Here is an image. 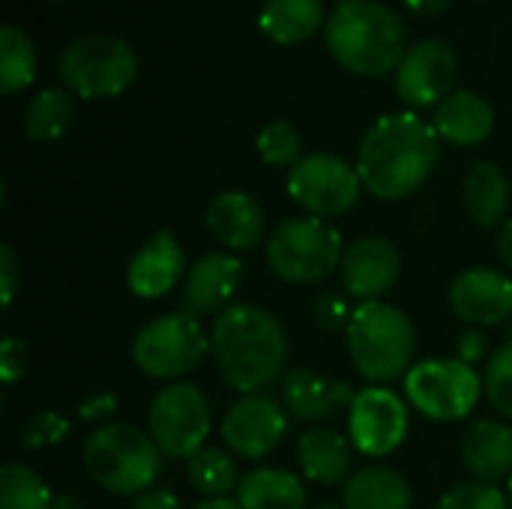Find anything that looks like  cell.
Instances as JSON below:
<instances>
[{
	"label": "cell",
	"instance_id": "6",
	"mask_svg": "<svg viewBox=\"0 0 512 509\" xmlns=\"http://www.w3.org/2000/svg\"><path fill=\"white\" fill-rule=\"evenodd\" d=\"M267 267L291 285H312L342 267L345 246L336 225L318 216L282 219L264 246Z\"/></svg>",
	"mask_w": 512,
	"mask_h": 509
},
{
	"label": "cell",
	"instance_id": "29",
	"mask_svg": "<svg viewBox=\"0 0 512 509\" xmlns=\"http://www.w3.org/2000/svg\"><path fill=\"white\" fill-rule=\"evenodd\" d=\"M72 117H75L72 93L66 87H45L30 99L24 111V132L33 141H57L72 126Z\"/></svg>",
	"mask_w": 512,
	"mask_h": 509
},
{
	"label": "cell",
	"instance_id": "4",
	"mask_svg": "<svg viewBox=\"0 0 512 509\" xmlns=\"http://www.w3.org/2000/svg\"><path fill=\"white\" fill-rule=\"evenodd\" d=\"M345 336L354 369L372 387L393 384L411 372L417 333L402 309L384 300L360 303L351 315Z\"/></svg>",
	"mask_w": 512,
	"mask_h": 509
},
{
	"label": "cell",
	"instance_id": "38",
	"mask_svg": "<svg viewBox=\"0 0 512 509\" xmlns=\"http://www.w3.org/2000/svg\"><path fill=\"white\" fill-rule=\"evenodd\" d=\"M117 408H120V399H117L114 393L102 390V393L87 396V399L78 405V420H84V423H102V426H105V423L117 414Z\"/></svg>",
	"mask_w": 512,
	"mask_h": 509
},
{
	"label": "cell",
	"instance_id": "30",
	"mask_svg": "<svg viewBox=\"0 0 512 509\" xmlns=\"http://www.w3.org/2000/svg\"><path fill=\"white\" fill-rule=\"evenodd\" d=\"M36 75V48L30 36L12 24L0 27V90L6 96L24 90Z\"/></svg>",
	"mask_w": 512,
	"mask_h": 509
},
{
	"label": "cell",
	"instance_id": "13",
	"mask_svg": "<svg viewBox=\"0 0 512 509\" xmlns=\"http://www.w3.org/2000/svg\"><path fill=\"white\" fill-rule=\"evenodd\" d=\"M222 441L237 459L258 462L270 456L288 435V411L267 393L240 396L222 417Z\"/></svg>",
	"mask_w": 512,
	"mask_h": 509
},
{
	"label": "cell",
	"instance_id": "7",
	"mask_svg": "<svg viewBox=\"0 0 512 509\" xmlns=\"http://www.w3.org/2000/svg\"><path fill=\"white\" fill-rule=\"evenodd\" d=\"M210 354V333L189 312H168L144 324L132 339V363L156 381L189 375Z\"/></svg>",
	"mask_w": 512,
	"mask_h": 509
},
{
	"label": "cell",
	"instance_id": "18",
	"mask_svg": "<svg viewBox=\"0 0 512 509\" xmlns=\"http://www.w3.org/2000/svg\"><path fill=\"white\" fill-rule=\"evenodd\" d=\"M186 273V252L171 231H156L126 267V285L141 300L165 297Z\"/></svg>",
	"mask_w": 512,
	"mask_h": 509
},
{
	"label": "cell",
	"instance_id": "8",
	"mask_svg": "<svg viewBox=\"0 0 512 509\" xmlns=\"http://www.w3.org/2000/svg\"><path fill=\"white\" fill-rule=\"evenodd\" d=\"M63 87L81 99H105L123 93L138 75L135 51L117 36H84L60 57Z\"/></svg>",
	"mask_w": 512,
	"mask_h": 509
},
{
	"label": "cell",
	"instance_id": "10",
	"mask_svg": "<svg viewBox=\"0 0 512 509\" xmlns=\"http://www.w3.org/2000/svg\"><path fill=\"white\" fill-rule=\"evenodd\" d=\"M483 381L474 366L462 360H423L405 375V396L414 411L429 420L453 423L465 420L483 393Z\"/></svg>",
	"mask_w": 512,
	"mask_h": 509
},
{
	"label": "cell",
	"instance_id": "14",
	"mask_svg": "<svg viewBox=\"0 0 512 509\" xmlns=\"http://www.w3.org/2000/svg\"><path fill=\"white\" fill-rule=\"evenodd\" d=\"M456 51L441 39H420L396 69V93L408 108L441 105L456 84Z\"/></svg>",
	"mask_w": 512,
	"mask_h": 509
},
{
	"label": "cell",
	"instance_id": "42",
	"mask_svg": "<svg viewBox=\"0 0 512 509\" xmlns=\"http://www.w3.org/2000/svg\"><path fill=\"white\" fill-rule=\"evenodd\" d=\"M498 258L507 270H512V219H507L498 231Z\"/></svg>",
	"mask_w": 512,
	"mask_h": 509
},
{
	"label": "cell",
	"instance_id": "9",
	"mask_svg": "<svg viewBox=\"0 0 512 509\" xmlns=\"http://www.w3.org/2000/svg\"><path fill=\"white\" fill-rule=\"evenodd\" d=\"M213 429L210 402L201 387L177 381L162 387L147 408V435L156 441L165 459H192L204 450Z\"/></svg>",
	"mask_w": 512,
	"mask_h": 509
},
{
	"label": "cell",
	"instance_id": "34",
	"mask_svg": "<svg viewBox=\"0 0 512 509\" xmlns=\"http://www.w3.org/2000/svg\"><path fill=\"white\" fill-rule=\"evenodd\" d=\"M66 435H69V420L60 411H39L21 423L18 441L27 450H45V447L60 444Z\"/></svg>",
	"mask_w": 512,
	"mask_h": 509
},
{
	"label": "cell",
	"instance_id": "31",
	"mask_svg": "<svg viewBox=\"0 0 512 509\" xmlns=\"http://www.w3.org/2000/svg\"><path fill=\"white\" fill-rule=\"evenodd\" d=\"M54 492L27 465L6 462L0 468V509H51Z\"/></svg>",
	"mask_w": 512,
	"mask_h": 509
},
{
	"label": "cell",
	"instance_id": "40",
	"mask_svg": "<svg viewBox=\"0 0 512 509\" xmlns=\"http://www.w3.org/2000/svg\"><path fill=\"white\" fill-rule=\"evenodd\" d=\"M486 357V336L480 330H468L459 336L456 342V360L468 363V366H477L480 360Z\"/></svg>",
	"mask_w": 512,
	"mask_h": 509
},
{
	"label": "cell",
	"instance_id": "15",
	"mask_svg": "<svg viewBox=\"0 0 512 509\" xmlns=\"http://www.w3.org/2000/svg\"><path fill=\"white\" fill-rule=\"evenodd\" d=\"M450 309L474 327H495L512 318V279L495 267H471L450 285Z\"/></svg>",
	"mask_w": 512,
	"mask_h": 509
},
{
	"label": "cell",
	"instance_id": "26",
	"mask_svg": "<svg viewBox=\"0 0 512 509\" xmlns=\"http://www.w3.org/2000/svg\"><path fill=\"white\" fill-rule=\"evenodd\" d=\"M258 24L279 45L306 42L321 24H327L324 0H264Z\"/></svg>",
	"mask_w": 512,
	"mask_h": 509
},
{
	"label": "cell",
	"instance_id": "33",
	"mask_svg": "<svg viewBox=\"0 0 512 509\" xmlns=\"http://www.w3.org/2000/svg\"><path fill=\"white\" fill-rule=\"evenodd\" d=\"M483 387H486V396L492 402V408L512 420V339L504 342L486 363V372H483Z\"/></svg>",
	"mask_w": 512,
	"mask_h": 509
},
{
	"label": "cell",
	"instance_id": "23",
	"mask_svg": "<svg viewBox=\"0 0 512 509\" xmlns=\"http://www.w3.org/2000/svg\"><path fill=\"white\" fill-rule=\"evenodd\" d=\"M354 444L336 429H309L297 441V462L309 483L336 486L351 477Z\"/></svg>",
	"mask_w": 512,
	"mask_h": 509
},
{
	"label": "cell",
	"instance_id": "46",
	"mask_svg": "<svg viewBox=\"0 0 512 509\" xmlns=\"http://www.w3.org/2000/svg\"><path fill=\"white\" fill-rule=\"evenodd\" d=\"M507 498H510V507H512V477H510V483H507Z\"/></svg>",
	"mask_w": 512,
	"mask_h": 509
},
{
	"label": "cell",
	"instance_id": "1",
	"mask_svg": "<svg viewBox=\"0 0 512 509\" xmlns=\"http://www.w3.org/2000/svg\"><path fill=\"white\" fill-rule=\"evenodd\" d=\"M438 141L435 123L414 111L378 117L357 150L363 186L381 201H402L414 195L438 165Z\"/></svg>",
	"mask_w": 512,
	"mask_h": 509
},
{
	"label": "cell",
	"instance_id": "44",
	"mask_svg": "<svg viewBox=\"0 0 512 509\" xmlns=\"http://www.w3.org/2000/svg\"><path fill=\"white\" fill-rule=\"evenodd\" d=\"M195 509H243L240 501H231V498H210V501H201Z\"/></svg>",
	"mask_w": 512,
	"mask_h": 509
},
{
	"label": "cell",
	"instance_id": "19",
	"mask_svg": "<svg viewBox=\"0 0 512 509\" xmlns=\"http://www.w3.org/2000/svg\"><path fill=\"white\" fill-rule=\"evenodd\" d=\"M264 207L255 195L231 189L207 204L204 225L210 237L228 252H249L264 240Z\"/></svg>",
	"mask_w": 512,
	"mask_h": 509
},
{
	"label": "cell",
	"instance_id": "20",
	"mask_svg": "<svg viewBox=\"0 0 512 509\" xmlns=\"http://www.w3.org/2000/svg\"><path fill=\"white\" fill-rule=\"evenodd\" d=\"M357 390L345 381H333L318 369H291L282 378V405L291 417L306 423H321L339 408H351Z\"/></svg>",
	"mask_w": 512,
	"mask_h": 509
},
{
	"label": "cell",
	"instance_id": "24",
	"mask_svg": "<svg viewBox=\"0 0 512 509\" xmlns=\"http://www.w3.org/2000/svg\"><path fill=\"white\" fill-rule=\"evenodd\" d=\"M414 495L408 480L393 468H363L351 474L342 486L345 509H411Z\"/></svg>",
	"mask_w": 512,
	"mask_h": 509
},
{
	"label": "cell",
	"instance_id": "5",
	"mask_svg": "<svg viewBox=\"0 0 512 509\" xmlns=\"http://www.w3.org/2000/svg\"><path fill=\"white\" fill-rule=\"evenodd\" d=\"M81 459L96 486L120 498H138L159 480L165 456L138 426L105 423L87 435Z\"/></svg>",
	"mask_w": 512,
	"mask_h": 509
},
{
	"label": "cell",
	"instance_id": "21",
	"mask_svg": "<svg viewBox=\"0 0 512 509\" xmlns=\"http://www.w3.org/2000/svg\"><path fill=\"white\" fill-rule=\"evenodd\" d=\"M459 456L477 483L512 477V429L501 420H477L459 441Z\"/></svg>",
	"mask_w": 512,
	"mask_h": 509
},
{
	"label": "cell",
	"instance_id": "47",
	"mask_svg": "<svg viewBox=\"0 0 512 509\" xmlns=\"http://www.w3.org/2000/svg\"><path fill=\"white\" fill-rule=\"evenodd\" d=\"M312 509H345V507H333V504H321V507H312Z\"/></svg>",
	"mask_w": 512,
	"mask_h": 509
},
{
	"label": "cell",
	"instance_id": "11",
	"mask_svg": "<svg viewBox=\"0 0 512 509\" xmlns=\"http://www.w3.org/2000/svg\"><path fill=\"white\" fill-rule=\"evenodd\" d=\"M360 171L336 153H309L288 171V195L318 219H336L360 201Z\"/></svg>",
	"mask_w": 512,
	"mask_h": 509
},
{
	"label": "cell",
	"instance_id": "12",
	"mask_svg": "<svg viewBox=\"0 0 512 509\" xmlns=\"http://www.w3.org/2000/svg\"><path fill=\"white\" fill-rule=\"evenodd\" d=\"M411 417L402 396L390 387H363L348 408V438L369 459H384L408 438Z\"/></svg>",
	"mask_w": 512,
	"mask_h": 509
},
{
	"label": "cell",
	"instance_id": "27",
	"mask_svg": "<svg viewBox=\"0 0 512 509\" xmlns=\"http://www.w3.org/2000/svg\"><path fill=\"white\" fill-rule=\"evenodd\" d=\"M462 201L471 219L480 228H495L501 225L507 207H510V183L507 174L495 162H477L462 186Z\"/></svg>",
	"mask_w": 512,
	"mask_h": 509
},
{
	"label": "cell",
	"instance_id": "36",
	"mask_svg": "<svg viewBox=\"0 0 512 509\" xmlns=\"http://www.w3.org/2000/svg\"><path fill=\"white\" fill-rule=\"evenodd\" d=\"M351 315H354V309L348 306V300H345L342 291H321V294L315 297V303H312V318H315V324H318L324 333L348 330Z\"/></svg>",
	"mask_w": 512,
	"mask_h": 509
},
{
	"label": "cell",
	"instance_id": "41",
	"mask_svg": "<svg viewBox=\"0 0 512 509\" xmlns=\"http://www.w3.org/2000/svg\"><path fill=\"white\" fill-rule=\"evenodd\" d=\"M129 509H180V501L168 489H150V492L138 495Z\"/></svg>",
	"mask_w": 512,
	"mask_h": 509
},
{
	"label": "cell",
	"instance_id": "37",
	"mask_svg": "<svg viewBox=\"0 0 512 509\" xmlns=\"http://www.w3.org/2000/svg\"><path fill=\"white\" fill-rule=\"evenodd\" d=\"M27 372V348L21 339L9 336L3 339V348H0V378L6 387H12L18 378H24Z\"/></svg>",
	"mask_w": 512,
	"mask_h": 509
},
{
	"label": "cell",
	"instance_id": "22",
	"mask_svg": "<svg viewBox=\"0 0 512 509\" xmlns=\"http://www.w3.org/2000/svg\"><path fill=\"white\" fill-rule=\"evenodd\" d=\"M495 129L492 105L474 90H456L435 108V132L453 147H477Z\"/></svg>",
	"mask_w": 512,
	"mask_h": 509
},
{
	"label": "cell",
	"instance_id": "28",
	"mask_svg": "<svg viewBox=\"0 0 512 509\" xmlns=\"http://www.w3.org/2000/svg\"><path fill=\"white\" fill-rule=\"evenodd\" d=\"M186 477L189 486L210 498H225L228 492H234L240 486V471H237V456L231 450L222 447H204L198 450L189 462H186Z\"/></svg>",
	"mask_w": 512,
	"mask_h": 509
},
{
	"label": "cell",
	"instance_id": "3",
	"mask_svg": "<svg viewBox=\"0 0 512 509\" xmlns=\"http://www.w3.org/2000/svg\"><path fill=\"white\" fill-rule=\"evenodd\" d=\"M324 42L339 66L360 78H378L408 54L405 21L378 0H342L324 24Z\"/></svg>",
	"mask_w": 512,
	"mask_h": 509
},
{
	"label": "cell",
	"instance_id": "32",
	"mask_svg": "<svg viewBox=\"0 0 512 509\" xmlns=\"http://www.w3.org/2000/svg\"><path fill=\"white\" fill-rule=\"evenodd\" d=\"M255 147H258V156L273 168H288L291 171L303 159V135L288 120H276V123L264 126L258 132Z\"/></svg>",
	"mask_w": 512,
	"mask_h": 509
},
{
	"label": "cell",
	"instance_id": "39",
	"mask_svg": "<svg viewBox=\"0 0 512 509\" xmlns=\"http://www.w3.org/2000/svg\"><path fill=\"white\" fill-rule=\"evenodd\" d=\"M18 276H21V270H18L15 249L9 243H3L0 246V300H3V306L12 303V297L18 291Z\"/></svg>",
	"mask_w": 512,
	"mask_h": 509
},
{
	"label": "cell",
	"instance_id": "35",
	"mask_svg": "<svg viewBox=\"0 0 512 509\" xmlns=\"http://www.w3.org/2000/svg\"><path fill=\"white\" fill-rule=\"evenodd\" d=\"M435 509H512L510 498L492 483H462L453 486Z\"/></svg>",
	"mask_w": 512,
	"mask_h": 509
},
{
	"label": "cell",
	"instance_id": "16",
	"mask_svg": "<svg viewBox=\"0 0 512 509\" xmlns=\"http://www.w3.org/2000/svg\"><path fill=\"white\" fill-rule=\"evenodd\" d=\"M399 270H402V258L390 240L360 237L345 249L339 276H342V288L351 297H357L360 303H372L381 300L396 285Z\"/></svg>",
	"mask_w": 512,
	"mask_h": 509
},
{
	"label": "cell",
	"instance_id": "43",
	"mask_svg": "<svg viewBox=\"0 0 512 509\" xmlns=\"http://www.w3.org/2000/svg\"><path fill=\"white\" fill-rule=\"evenodd\" d=\"M405 6L414 15H438L450 6V0H405Z\"/></svg>",
	"mask_w": 512,
	"mask_h": 509
},
{
	"label": "cell",
	"instance_id": "25",
	"mask_svg": "<svg viewBox=\"0 0 512 509\" xmlns=\"http://www.w3.org/2000/svg\"><path fill=\"white\" fill-rule=\"evenodd\" d=\"M243 509H306V486L297 474L282 468H255L237 486Z\"/></svg>",
	"mask_w": 512,
	"mask_h": 509
},
{
	"label": "cell",
	"instance_id": "45",
	"mask_svg": "<svg viewBox=\"0 0 512 509\" xmlns=\"http://www.w3.org/2000/svg\"><path fill=\"white\" fill-rule=\"evenodd\" d=\"M51 509H81V504L72 495H54V507Z\"/></svg>",
	"mask_w": 512,
	"mask_h": 509
},
{
	"label": "cell",
	"instance_id": "2",
	"mask_svg": "<svg viewBox=\"0 0 512 509\" xmlns=\"http://www.w3.org/2000/svg\"><path fill=\"white\" fill-rule=\"evenodd\" d=\"M210 354L240 396L270 387L288 363V333L276 315L255 303H234L210 327Z\"/></svg>",
	"mask_w": 512,
	"mask_h": 509
},
{
	"label": "cell",
	"instance_id": "17",
	"mask_svg": "<svg viewBox=\"0 0 512 509\" xmlns=\"http://www.w3.org/2000/svg\"><path fill=\"white\" fill-rule=\"evenodd\" d=\"M243 282V264L234 252L201 255L183 279V312L189 315H222Z\"/></svg>",
	"mask_w": 512,
	"mask_h": 509
}]
</instances>
